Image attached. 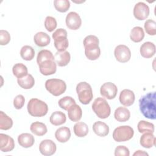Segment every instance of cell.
<instances>
[{"instance_id": "1", "label": "cell", "mask_w": 156, "mask_h": 156, "mask_svg": "<svg viewBox=\"0 0 156 156\" xmlns=\"http://www.w3.org/2000/svg\"><path fill=\"white\" fill-rule=\"evenodd\" d=\"M155 92L149 93L143 96L139 100L140 110L143 115L150 119H155L156 117Z\"/></svg>"}, {"instance_id": "2", "label": "cell", "mask_w": 156, "mask_h": 156, "mask_svg": "<svg viewBox=\"0 0 156 156\" xmlns=\"http://www.w3.org/2000/svg\"><path fill=\"white\" fill-rule=\"evenodd\" d=\"M28 113L34 117H42L48 112V106L43 101L37 99L32 98L27 104Z\"/></svg>"}, {"instance_id": "3", "label": "cell", "mask_w": 156, "mask_h": 156, "mask_svg": "<svg viewBox=\"0 0 156 156\" xmlns=\"http://www.w3.org/2000/svg\"><path fill=\"white\" fill-rule=\"evenodd\" d=\"M92 109L97 116L101 119L107 118L111 113L109 104L102 98H98L94 101L92 104Z\"/></svg>"}, {"instance_id": "4", "label": "cell", "mask_w": 156, "mask_h": 156, "mask_svg": "<svg viewBox=\"0 0 156 156\" xmlns=\"http://www.w3.org/2000/svg\"><path fill=\"white\" fill-rule=\"evenodd\" d=\"M76 92L80 102L84 105L89 104L93 98L92 88L86 82H81L77 85Z\"/></svg>"}, {"instance_id": "5", "label": "cell", "mask_w": 156, "mask_h": 156, "mask_svg": "<svg viewBox=\"0 0 156 156\" xmlns=\"http://www.w3.org/2000/svg\"><path fill=\"white\" fill-rule=\"evenodd\" d=\"M45 88L51 94L58 96L65 93L66 89V85L62 79H50L46 81Z\"/></svg>"}, {"instance_id": "6", "label": "cell", "mask_w": 156, "mask_h": 156, "mask_svg": "<svg viewBox=\"0 0 156 156\" xmlns=\"http://www.w3.org/2000/svg\"><path fill=\"white\" fill-rule=\"evenodd\" d=\"M134 134L133 129L129 126L116 127L113 133V138L116 142H124L130 140Z\"/></svg>"}, {"instance_id": "7", "label": "cell", "mask_w": 156, "mask_h": 156, "mask_svg": "<svg viewBox=\"0 0 156 156\" xmlns=\"http://www.w3.org/2000/svg\"><path fill=\"white\" fill-rule=\"evenodd\" d=\"M114 54L116 60L121 63L127 62L131 57L130 49L124 44H119L117 46L115 49Z\"/></svg>"}, {"instance_id": "8", "label": "cell", "mask_w": 156, "mask_h": 156, "mask_svg": "<svg viewBox=\"0 0 156 156\" xmlns=\"http://www.w3.org/2000/svg\"><path fill=\"white\" fill-rule=\"evenodd\" d=\"M117 91V87L112 82H105L100 88V93L101 96L107 99H114L116 96Z\"/></svg>"}, {"instance_id": "9", "label": "cell", "mask_w": 156, "mask_h": 156, "mask_svg": "<svg viewBox=\"0 0 156 156\" xmlns=\"http://www.w3.org/2000/svg\"><path fill=\"white\" fill-rule=\"evenodd\" d=\"M149 15V7L146 4L143 2H139L135 5L133 8V15L136 20H146Z\"/></svg>"}, {"instance_id": "10", "label": "cell", "mask_w": 156, "mask_h": 156, "mask_svg": "<svg viewBox=\"0 0 156 156\" xmlns=\"http://www.w3.org/2000/svg\"><path fill=\"white\" fill-rule=\"evenodd\" d=\"M66 26L71 30L78 29L82 24V20L79 15L75 12H71L66 16Z\"/></svg>"}, {"instance_id": "11", "label": "cell", "mask_w": 156, "mask_h": 156, "mask_svg": "<svg viewBox=\"0 0 156 156\" xmlns=\"http://www.w3.org/2000/svg\"><path fill=\"white\" fill-rule=\"evenodd\" d=\"M57 149L55 143L51 140H44L39 145L40 153L45 156H50L55 154Z\"/></svg>"}, {"instance_id": "12", "label": "cell", "mask_w": 156, "mask_h": 156, "mask_svg": "<svg viewBox=\"0 0 156 156\" xmlns=\"http://www.w3.org/2000/svg\"><path fill=\"white\" fill-rule=\"evenodd\" d=\"M15 147L13 139L8 135L0 134V150L2 152H7L12 151Z\"/></svg>"}, {"instance_id": "13", "label": "cell", "mask_w": 156, "mask_h": 156, "mask_svg": "<svg viewBox=\"0 0 156 156\" xmlns=\"http://www.w3.org/2000/svg\"><path fill=\"white\" fill-rule=\"evenodd\" d=\"M134 93L129 89H124L120 93L119 99L120 103L126 107L132 105L135 101Z\"/></svg>"}, {"instance_id": "14", "label": "cell", "mask_w": 156, "mask_h": 156, "mask_svg": "<svg viewBox=\"0 0 156 156\" xmlns=\"http://www.w3.org/2000/svg\"><path fill=\"white\" fill-rule=\"evenodd\" d=\"M40 73L44 76L52 75L57 71V64L55 60H47L38 65Z\"/></svg>"}, {"instance_id": "15", "label": "cell", "mask_w": 156, "mask_h": 156, "mask_svg": "<svg viewBox=\"0 0 156 156\" xmlns=\"http://www.w3.org/2000/svg\"><path fill=\"white\" fill-rule=\"evenodd\" d=\"M140 52L143 57L146 58H151L155 54V46L152 42H144L141 46Z\"/></svg>"}, {"instance_id": "16", "label": "cell", "mask_w": 156, "mask_h": 156, "mask_svg": "<svg viewBox=\"0 0 156 156\" xmlns=\"http://www.w3.org/2000/svg\"><path fill=\"white\" fill-rule=\"evenodd\" d=\"M71 55L68 51H57L54 55V60L58 66H65L70 62Z\"/></svg>"}, {"instance_id": "17", "label": "cell", "mask_w": 156, "mask_h": 156, "mask_svg": "<svg viewBox=\"0 0 156 156\" xmlns=\"http://www.w3.org/2000/svg\"><path fill=\"white\" fill-rule=\"evenodd\" d=\"M55 137L60 143L67 142L71 137V131L69 128L66 126L58 128L55 132Z\"/></svg>"}, {"instance_id": "18", "label": "cell", "mask_w": 156, "mask_h": 156, "mask_svg": "<svg viewBox=\"0 0 156 156\" xmlns=\"http://www.w3.org/2000/svg\"><path fill=\"white\" fill-rule=\"evenodd\" d=\"M18 142L23 147L28 148L34 145L35 139L32 135L28 133H23L18 136Z\"/></svg>"}, {"instance_id": "19", "label": "cell", "mask_w": 156, "mask_h": 156, "mask_svg": "<svg viewBox=\"0 0 156 156\" xmlns=\"http://www.w3.org/2000/svg\"><path fill=\"white\" fill-rule=\"evenodd\" d=\"M67 111L69 119L73 122L79 121L82 116V108L76 104L70 107Z\"/></svg>"}, {"instance_id": "20", "label": "cell", "mask_w": 156, "mask_h": 156, "mask_svg": "<svg viewBox=\"0 0 156 156\" xmlns=\"http://www.w3.org/2000/svg\"><path fill=\"white\" fill-rule=\"evenodd\" d=\"M35 44L39 47H44L48 46L51 42L50 37L45 32H37L34 37Z\"/></svg>"}, {"instance_id": "21", "label": "cell", "mask_w": 156, "mask_h": 156, "mask_svg": "<svg viewBox=\"0 0 156 156\" xmlns=\"http://www.w3.org/2000/svg\"><path fill=\"white\" fill-rule=\"evenodd\" d=\"M114 117L119 122H126L129 119L130 113L127 108L119 107L115 111Z\"/></svg>"}, {"instance_id": "22", "label": "cell", "mask_w": 156, "mask_h": 156, "mask_svg": "<svg viewBox=\"0 0 156 156\" xmlns=\"http://www.w3.org/2000/svg\"><path fill=\"white\" fill-rule=\"evenodd\" d=\"M140 143L144 148H151L155 144V137L152 133H144L140 137Z\"/></svg>"}, {"instance_id": "23", "label": "cell", "mask_w": 156, "mask_h": 156, "mask_svg": "<svg viewBox=\"0 0 156 156\" xmlns=\"http://www.w3.org/2000/svg\"><path fill=\"white\" fill-rule=\"evenodd\" d=\"M94 132L99 136H105L109 133V127L105 122L96 121L93 125Z\"/></svg>"}, {"instance_id": "24", "label": "cell", "mask_w": 156, "mask_h": 156, "mask_svg": "<svg viewBox=\"0 0 156 156\" xmlns=\"http://www.w3.org/2000/svg\"><path fill=\"white\" fill-rule=\"evenodd\" d=\"M17 82L20 87L24 89H30L35 84L34 78L30 74H27L22 77L18 78Z\"/></svg>"}, {"instance_id": "25", "label": "cell", "mask_w": 156, "mask_h": 156, "mask_svg": "<svg viewBox=\"0 0 156 156\" xmlns=\"http://www.w3.org/2000/svg\"><path fill=\"white\" fill-rule=\"evenodd\" d=\"M30 130L34 134L37 136H43L48 132L46 126L44 123L38 121L32 123Z\"/></svg>"}, {"instance_id": "26", "label": "cell", "mask_w": 156, "mask_h": 156, "mask_svg": "<svg viewBox=\"0 0 156 156\" xmlns=\"http://www.w3.org/2000/svg\"><path fill=\"white\" fill-rule=\"evenodd\" d=\"M66 117L64 113L60 111H56L52 113L50 116V122L54 126H60L66 122Z\"/></svg>"}, {"instance_id": "27", "label": "cell", "mask_w": 156, "mask_h": 156, "mask_svg": "<svg viewBox=\"0 0 156 156\" xmlns=\"http://www.w3.org/2000/svg\"><path fill=\"white\" fill-rule=\"evenodd\" d=\"M54 40V46L58 52L66 51L69 46L67 36H58Z\"/></svg>"}, {"instance_id": "28", "label": "cell", "mask_w": 156, "mask_h": 156, "mask_svg": "<svg viewBox=\"0 0 156 156\" xmlns=\"http://www.w3.org/2000/svg\"><path fill=\"white\" fill-rule=\"evenodd\" d=\"M73 130L77 136L84 137L88 133V127L87 124L83 122H77L74 124Z\"/></svg>"}, {"instance_id": "29", "label": "cell", "mask_w": 156, "mask_h": 156, "mask_svg": "<svg viewBox=\"0 0 156 156\" xmlns=\"http://www.w3.org/2000/svg\"><path fill=\"white\" fill-rule=\"evenodd\" d=\"M85 54L87 58L90 60L98 59L101 55V49L99 46L85 48Z\"/></svg>"}, {"instance_id": "30", "label": "cell", "mask_w": 156, "mask_h": 156, "mask_svg": "<svg viewBox=\"0 0 156 156\" xmlns=\"http://www.w3.org/2000/svg\"><path fill=\"white\" fill-rule=\"evenodd\" d=\"M144 37V32L142 27L139 26L134 27L130 32V38L132 41L135 43L141 41Z\"/></svg>"}, {"instance_id": "31", "label": "cell", "mask_w": 156, "mask_h": 156, "mask_svg": "<svg viewBox=\"0 0 156 156\" xmlns=\"http://www.w3.org/2000/svg\"><path fill=\"white\" fill-rule=\"evenodd\" d=\"M20 55L23 60L30 61L32 60L35 56V51L32 47L25 45L21 49Z\"/></svg>"}, {"instance_id": "32", "label": "cell", "mask_w": 156, "mask_h": 156, "mask_svg": "<svg viewBox=\"0 0 156 156\" xmlns=\"http://www.w3.org/2000/svg\"><path fill=\"white\" fill-rule=\"evenodd\" d=\"M13 126V121L2 111L0 112V129L9 130Z\"/></svg>"}, {"instance_id": "33", "label": "cell", "mask_w": 156, "mask_h": 156, "mask_svg": "<svg viewBox=\"0 0 156 156\" xmlns=\"http://www.w3.org/2000/svg\"><path fill=\"white\" fill-rule=\"evenodd\" d=\"M47 60H54V56L52 53L47 49L40 51L37 55V62L38 65Z\"/></svg>"}, {"instance_id": "34", "label": "cell", "mask_w": 156, "mask_h": 156, "mask_svg": "<svg viewBox=\"0 0 156 156\" xmlns=\"http://www.w3.org/2000/svg\"><path fill=\"white\" fill-rule=\"evenodd\" d=\"M12 72L15 76L17 78L22 77L27 74L28 70L26 65L23 63H16L12 68Z\"/></svg>"}, {"instance_id": "35", "label": "cell", "mask_w": 156, "mask_h": 156, "mask_svg": "<svg viewBox=\"0 0 156 156\" xmlns=\"http://www.w3.org/2000/svg\"><path fill=\"white\" fill-rule=\"evenodd\" d=\"M138 130L140 133H154V125L149 122L141 120L138 122L137 125Z\"/></svg>"}, {"instance_id": "36", "label": "cell", "mask_w": 156, "mask_h": 156, "mask_svg": "<svg viewBox=\"0 0 156 156\" xmlns=\"http://www.w3.org/2000/svg\"><path fill=\"white\" fill-rule=\"evenodd\" d=\"M54 5L55 9L62 13L66 12L70 7V2L68 0H55Z\"/></svg>"}, {"instance_id": "37", "label": "cell", "mask_w": 156, "mask_h": 156, "mask_svg": "<svg viewBox=\"0 0 156 156\" xmlns=\"http://www.w3.org/2000/svg\"><path fill=\"white\" fill-rule=\"evenodd\" d=\"M58 104L60 108L65 110H68L70 107L76 104V101L71 96H65L58 101Z\"/></svg>"}, {"instance_id": "38", "label": "cell", "mask_w": 156, "mask_h": 156, "mask_svg": "<svg viewBox=\"0 0 156 156\" xmlns=\"http://www.w3.org/2000/svg\"><path fill=\"white\" fill-rule=\"evenodd\" d=\"M144 29L146 32L149 35H155L156 23L152 20H147L144 23Z\"/></svg>"}, {"instance_id": "39", "label": "cell", "mask_w": 156, "mask_h": 156, "mask_svg": "<svg viewBox=\"0 0 156 156\" xmlns=\"http://www.w3.org/2000/svg\"><path fill=\"white\" fill-rule=\"evenodd\" d=\"M44 24V27L49 32H52L54 29H55L57 26V23L55 18L51 16H46V18H45Z\"/></svg>"}, {"instance_id": "40", "label": "cell", "mask_w": 156, "mask_h": 156, "mask_svg": "<svg viewBox=\"0 0 156 156\" xmlns=\"http://www.w3.org/2000/svg\"><path fill=\"white\" fill-rule=\"evenodd\" d=\"M99 43L98 38L93 35L87 36L83 40V46L85 48L99 46Z\"/></svg>"}, {"instance_id": "41", "label": "cell", "mask_w": 156, "mask_h": 156, "mask_svg": "<svg viewBox=\"0 0 156 156\" xmlns=\"http://www.w3.org/2000/svg\"><path fill=\"white\" fill-rule=\"evenodd\" d=\"M10 41V35L8 31L5 30H0V44L6 45Z\"/></svg>"}, {"instance_id": "42", "label": "cell", "mask_w": 156, "mask_h": 156, "mask_svg": "<svg viewBox=\"0 0 156 156\" xmlns=\"http://www.w3.org/2000/svg\"><path fill=\"white\" fill-rule=\"evenodd\" d=\"M130 152L129 149L124 146H118L115 148V156H129Z\"/></svg>"}, {"instance_id": "43", "label": "cell", "mask_w": 156, "mask_h": 156, "mask_svg": "<svg viewBox=\"0 0 156 156\" xmlns=\"http://www.w3.org/2000/svg\"><path fill=\"white\" fill-rule=\"evenodd\" d=\"M25 99L22 94L17 95L13 100V105L17 110L21 109L24 105Z\"/></svg>"}, {"instance_id": "44", "label": "cell", "mask_w": 156, "mask_h": 156, "mask_svg": "<svg viewBox=\"0 0 156 156\" xmlns=\"http://www.w3.org/2000/svg\"><path fill=\"white\" fill-rule=\"evenodd\" d=\"M68 34L67 32L65 29H62V28H59L57 29L53 34H52V38L54 39L56 37L58 36H67Z\"/></svg>"}, {"instance_id": "45", "label": "cell", "mask_w": 156, "mask_h": 156, "mask_svg": "<svg viewBox=\"0 0 156 156\" xmlns=\"http://www.w3.org/2000/svg\"><path fill=\"white\" fill-rule=\"evenodd\" d=\"M133 156H136V155H140V156H144V155H148V154L147 152H146L144 151H141V150H138L136 151L135 152H134V154H133Z\"/></svg>"}]
</instances>
